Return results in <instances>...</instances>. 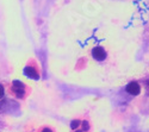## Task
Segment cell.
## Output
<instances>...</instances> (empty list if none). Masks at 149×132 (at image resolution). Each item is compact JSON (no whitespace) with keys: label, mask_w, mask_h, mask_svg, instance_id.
<instances>
[{"label":"cell","mask_w":149,"mask_h":132,"mask_svg":"<svg viewBox=\"0 0 149 132\" xmlns=\"http://www.w3.org/2000/svg\"><path fill=\"white\" fill-rule=\"evenodd\" d=\"M5 86H6V93L10 97L20 101L26 100L31 94V87L19 80H13L8 83H5Z\"/></svg>","instance_id":"1"},{"label":"cell","mask_w":149,"mask_h":132,"mask_svg":"<svg viewBox=\"0 0 149 132\" xmlns=\"http://www.w3.org/2000/svg\"><path fill=\"white\" fill-rule=\"evenodd\" d=\"M24 74H25L28 77L32 79V80L41 79L42 68H41V64L38 63V61L35 59V58H30L26 62L25 67H24Z\"/></svg>","instance_id":"2"},{"label":"cell","mask_w":149,"mask_h":132,"mask_svg":"<svg viewBox=\"0 0 149 132\" xmlns=\"http://www.w3.org/2000/svg\"><path fill=\"white\" fill-rule=\"evenodd\" d=\"M72 132H91V123L87 118H75L70 122Z\"/></svg>","instance_id":"3"},{"label":"cell","mask_w":149,"mask_h":132,"mask_svg":"<svg viewBox=\"0 0 149 132\" xmlns=\"http://www.w3.org/2000/svg\"><path fill=\"white\" fill-rule=\"evenodd\" d=\"M92 56L94 59H97V61H104L107 56V54L103 46H95L92 49Z\"/></svg>","instance_id":"4"},{"label":"cell","mask_w":149,"mask_h":132,"mask_svg":"<svg viewBox=\"0 0 149 132\" xmlns=\"http://www.w3.org/2000/svg\"><path fill=\"white\" fill-rule=\"evenodd\" d=\"M125 91H127L130 95H139V94L141 93V86H140L136 81H132V82L128 83Z\"/></svg>","instance_id":"5"},{"label":"cell","mask_w":149,"mask_h":132,"mask_svg":"<svg viewBox=\"0 0 149 132\" xmlns=\"http://www.w3.org/2000/svg\"><path fill=\"white\" fill-rule=\"evenodd\" d=\"M25 132H28V131H25ZM29 132H55V129L49 125H41L38 127L30 129Z\"/></svg>","instance_id":"6"},{"label":"cell","mask_w":149,"mask_h":132,"mask_svg":"<svg viewBox=\"0 0 149 132\" xmlns=\"http://www.w3.org/2000/svg\"><path fill=\"white\" fill-rule=\"evenodd\" d=\"M5 95H6V86L5 83L0 82V100H3L5 98Z\"/></svg>","instance_id":"7"}]
</instances>
